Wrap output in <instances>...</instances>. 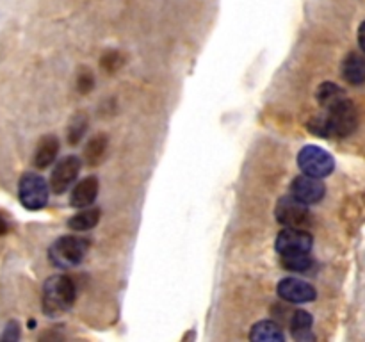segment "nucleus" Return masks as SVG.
<instances>
[{"label": "nucleus", "mask_w": 365, "mask_h": 342, "mask_svg": "<svg viewBox=\"0 0 365 342\" xmlns=\"http://www.w3.org/2000/svg\"><path fill=\"white\" fill-rule=\"evenodd\" d=\"M327 114L314 118L309 123L310 132L321 138H348L359 125V114L348 96L327 107Z\"/></svg>", "instance_id": "f257e3e1"}, {"label": "nucleus", "mask_w": 365, "mask_h": 342, "mask_svg": "<svg viewBox=\"0 0 365 342\" xmlns=\"http://www.w3.org/2000/svg\"><path fill=\"white\" fill-rule=\"evenodd\" d=\"M77 289L66 274H53L43 285V312L48 317L61 316L73 306Z\"/></svg>", "instance_id": "f03ea898"}, {"label": "nucleus", "mask_w": 365, "mask_h": 342, "mask_svg": "<svg viewBox=\"0 0 365 342\" xmlns=\"http://www.w3.org/2000/svg\"><path fill=\"white\" fill-rule=\"evenodd\" d=\"M89 249V241L78 235H63L50 246V262L59 269L75 267L84 260Z\"/></svg>", "instance_id": "7ed1b4c3"}, {"label": "nucleus", "mask_w": 365, "mask_h": 342, "mask_svg": "<svg viewBox=\"0 0 365 342\" xmlns=\"http://www.w3.org/2000/svg\"><path fill=\"white\" fill-rule=\"evenodd\" d=\"M298 166L305 175L316 178H324L331 175L335 167V160L330 152L321 146H303L298 153Z\"/></svg>", "instance_id": "20e7f679"}, {"label": "nucleus", "mask_w": 365, "mask_h": 342, "mask_svg": "<svg viewBox=\"0 0 365 342\" xmlns=\"http://www.w3.org/2000/svg\"><path fill=\"white\" fill-rule=\"evenodd\" d=\"M50 187L45 178L38 173H25L20 178L18 185V196L25 209L41 210L48 203Z\"/></svg>", "instance_id": "39448f33"}, {"label": "nucleus", "mask_w": 365, "mask_h": 342, "mask_svg": "<svg viewBox=\"0 0 365 342\" xmlns=\"http://www.w3.org/2000/svg\"><path fill=\"white\" fill-rule=\"evenodd\" d=\"M274 216L278 223L284 224L285 228H303L309 221V205L299 202L292 195L282 196L277 202Z\"/></svg>", "instance_id": "423d86ee"}, {"label": "nucleus", "mask_w": 365, "mask_h": 342, "mask_svg": "<svg viewBox=\"0 0 365 342\" xmlns=\"http://www.w3.org/2000/svg\"><path fill=\"white\" fill-rule=\"evenodd\" d=\"M81 166H82V160L78 159L77 155L63 157V159L53 166L52 175H50L48 187L52 189L56 195H63V192H66L68 187L75 182V178L78 177Z\"/></svg>", "instance_id": "0eeeda50"}, {"label": "nucleus", "mask_w": 365, "mask_h": 342, "mask_svg": "<svg viewBox=\"0 0 365 342\" xmlns=\"http://www.w3.org/2000/svg\"><path fill=\"white\" fill-rule=\"evenodd\" d=\"M312 241V235L303 228H285L278 234L274 246L280 255H294V253H310Z\"/></svg>", "instance_id": "6e6552de"}, {"label": "nucleus", "mask_w": 365, "mask_h": 342, "mask_svg": "<svg viewBox=\"0 0 365 342\" xmlns=\"http://www.w3.org/2000/svg\"><path fill=\"white\" fill-rule=\"evenodd\" d=\"M277 292L284 301L289 303H310L317 298V291L314 289V285L294 276H287L278 281Z\"/></svg>", "instance_id": "1a4fd4ad"}, {"label": "nucleus", "mask_w": 365, "mask_h": 342, "mask_svg": "<svg viewBox=\"0 0 365 342\" xmlns=\"http://www.w3.org/2000/svg\"><path fill=\"white\" fill-rule=\"evenodd\" d=\"M327 187L321 182V178L310 177V175H299L292 180L291 184V195L298 198L299 202L307 203V205H314L323 200Z\"/></svg>", "instance_id": "9d476101"}, {"label": "nucleus", "mask_w": 365, "mask_h": 342, "mask_svg": "<svg viewBox=\"0 0 365 342\" xmlns=\"http://www.w3.org/2000/svg\"><path fill=\"white\" fill-rule=\"evenodd\" d=\"M96 196H98V178L89 175L75 185L70 196V203L75 209H86V207L93 205Z\"/></svg>", "instance_id": "9b49d317"}, {"label": "nucleus", "mask_w": 365, "mask_h": 342, "mask_svg": "<svg viewBox=\"0 0 365 342\" xmlns=\"http://www.w3.org/2000/svg\"><path fill=\"white\" fill-rule=\"evenodd\" d=\"M57 153H59V139L52 134L43 135V138L39 139L38 146H36L32 164H34V167H38V170H45V167L52 166L53 160L57 159Z\"/></svg>", "instance_id": "f8f14e48"}, {"label": "nucleus", "mask_w": 365, "mask_h": 342, "mask_svg": "<svg viewBox=\"0 0 365 342\" xmlns=\"http://www.w3.org/2000/svg\"><path fill=\"white\" fill-rule=\"evenodd\" d=\"M250 338L257 342H284L285 335L280 324L271 319H264L253 324L250 330Z\"/></svg>", "instance_id": "ddd939ff"}, {"label": "nucleus", "mask_w": 365, "mask_h": 342, "mask_svg": "<svg viewBox=\"0 0 365 342\" xmlns=\"http://www.w3.org/2000/svg\"><path fill=\"white\" fill-rule=\"evenodd\" d=\"M342 77L353 86H360L365 82V57L351 52L342 61Z\"/></svg>", "instance_id": "4468645a"}, {"label": "nucleus", "mask_w": 365, "mask_h": 342, "mask_svg": "<svg viewBox=\"0 0 365 342\" xmlns=\"http://www.w3.org/2000/svg\"><path fill=\"white\" fill-rule=\"evenodd\" d=\"M314 317L307 310H296L291 317V331L296 341H314Z\"/></svg>", "instance_id": "2eb2a0df"}, {"label": "nucleus", "mask_w": 365, "mask_h": 342, "mask_svg": "<svg viewBox=\"0 0 365 342\" xmlns=\"http://www.w3.org/2000/svg\"><path fill=\"white\" fill-rule=\"evenodd\" d=\"M100 221V209L95 207H86L81 209V212L75 214L73 217H70L68 221V227L75 232H88L91 228H95Z\"/></svg>", "instance_id": "dca6fc26"}, {"label": "nucleus", "mask_w": 365, "mask_h": 342, "mask_svg": "<svg viewBox=\"0 0 365 342\" xmlns=\"http://www.w3.org/2000/svg\"><path fill=\"white\" fill-rule=\"evenodd\" d=\"M107 142H109V139L106 134H96L89 139L84 148V159L88 160V164L95 166L103 159L107 152Z\"/></svg>", "instance_id": "f3484780"}, {"label": "nucleus", "mask_w": 365, "mask_h": 342, "mask_svg": "<svg viewBox=\"0 0 365 342\" xmlns=\"http://www.w3.org/2000/svg\"><path fill=\"white\" fill-rule=\"evenodd\" d=\"M344 96V89L339 88L334 82H323V84L319 86V89H317V102H319V105L323 107V109L330 107L331 103L339 102V100H342Z\"/></svg>", "instance_id": "a211bd4d"}, {"label": "nucleus", "mask_w": 365, "mask_h": 342, "mask_svg": "<svg viewBox=\"0 0 365 342\" xmlns=\"http://www.w3.org/2000/svg\"><path fill=\"white\" fill-rule=\"evenodd\" d=\"M282 266L292 273H307L312 267V259L309 253H294V255H280Z\"/></svg>", "instance_id": "6ab92c4d"}, {"label": "nucleus", "mask_w": 365, "mask_h": 342, "mask_svg": "<svg viewBox=\"0 0 365 342\" xmlns=\"http://www.w3.org/2000/svg\"><path fill=\"white\" fill-rule=\"evenodd\" d=\"M86 128H88V118L84 116V114H78L77 118H73L70 123V127H68V141H70V145H78V141L82 139V135H84Z\"/></svg>", "instance_id": "aec40b11"}, {"label": "nucleus", "mask_w": 365, "mask_h": 342, "mask_svg": "<svg viewBox=\"0 0 365 342\" xmlns=\"http://www.w3.org/2000/svg\"><path fill=\"white\" fill-rule=\"evenodd\" d=\"M95 86V78H93L91 71L84 70L81 75H78V91L81 93H89Z\"/></svg>", "instance_id": "412c9836"}, {"label": "nucleus", "mask_w": 365, "mask_h": 342, "mask_svg": "<svg viewBox=\"0 0 365 342\" xmlns=\"http://www.w3.org/2000/svg\"><path fill=\"white\" fill-rule=\"evenodd\" d=\"M20 338V326L18 323H9L6 328V333L2 335V341H18Z\"/></svg>", "instance_id": "4be33fe9"}, {"label": "nucleus", "mask_w": 365, "mask_h": 342, "mask_svg": "<svg viewBox=\"0 0 365 342\" xmlns=\"http://www.w3.org/2000/svg\"><path fill=\"white\" fill-rule=\"evenodd\" d=\"M114 61H118V63H121V59H120V57H118V53H116V52H110V53H107V56L103 57V59H102V64H103V68H106V70H109V71L116 70V66H118V64H114Z\"/></svg>", "instance_id": "5701e85b"}, {"label": "nucleus", "mask_w": 365, "mask_h": 342, "mask_svg": "<svg viewBox=\"0 0 365 342\" xmlns=\"http://www.w3.org/2000/svg\"><path fill=\"white\" fill-rule=\"evenodd\" d=\"M359 43H360V48H362V52L365 53V21L359 28Z\"/></svg>", "instance_id": "b1692460"}, {"label": "nucleus", "mask_w": 365, "mask_h": 342, "mask_svg": "<svg viewBox=\"0 0 365 342\" xmlns=\"http://www.w3.org/2000/svg\"><path fill=\"white\" fill-rule=\"evenodd\" d=\"M7 230V224H6V221L2 219V217H0V234H4V232Z\"/></svg>", "instance_id": "393cba45"}]
</instances>
